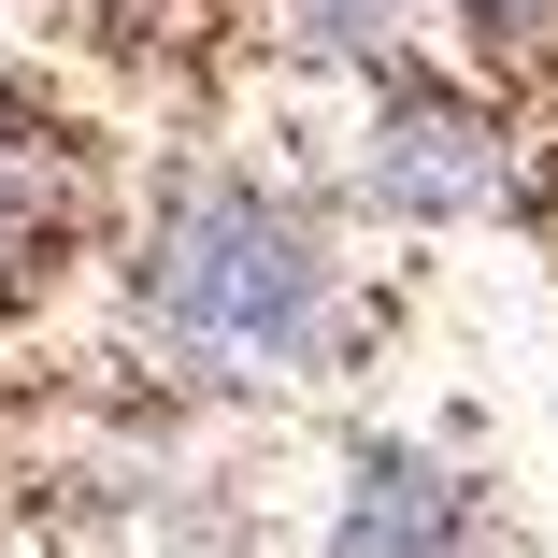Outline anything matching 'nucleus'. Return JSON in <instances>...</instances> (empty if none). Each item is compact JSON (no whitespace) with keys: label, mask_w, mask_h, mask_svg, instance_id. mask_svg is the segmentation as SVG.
Instances as JSON below:
<instances>
[{"label":"nucleus","mask_w":558,"mask_h":558,"mask_svg":"<svg viewBox=\"0 0 558 558\" xmlns=\"http://www.w3.org/2000/svg\"><path fill=\"white\" fill-rule=\"evenodd\" d=\"M144 329L215 387H301L344 344V244L258 172H186L130 258Z\"/></svg>","instance_id":"nucleus-1"},{"label":"nucleus","mask_w":558,"mask_h":558,"mask_svg":"<svg viewBox=\"0 0 558 558\" xmlns=\"http://www.w3.org/2000/svg\"><path fill=\"white\" fill-rule=\"evenodd\" d=\"M359 201L401 215V230H487L515 215V116L487 86H444V72H373V116H359Z\"/></svg>","instance_id":"nucleus-2"},{"label":"nucleus","mask_w":558,"mask_h":558,"mask_svg":"<svg viewBox=\"0 0 558 558\" xmlns=\"http://www.w3.org/2000/svg\"><path fill=\"white\" fill-rule=\"evenodd\" d=\"M329 558H487V501H473V473L415 459V444H373V459L344 473Z\"/></svg>","instance_id":"nucleus-3"},{"label":"nucleus","mask_w":558,"mask_h":558,"mask_svg":"<svg viewBox=\"0 0 558 558\" xmlns=\"http://www.w3.org/2000/svg\"><path fill=\"white\" fill-rule=\"evenodd\" d=\"M72 215H86V158L29 116V100H0V301H29L72 258Z\"/></svg>","instance_id":"nucleus-4"},{"label":"nucleus","mask_w":558,"mask_h":558,"mask_svg":"<svg viewBox=\"0 0 558 558\" xmlns=\"http://www.w3.org/2000/svg\"><path fill=\"white\" fill-rule=\"evenodd\" d=\"M272 29L315 72H401L415 58V0H272Z\"/></svg>","instance_id":"nucleus-5"},{"label":"nucleus","mask_w":558,"mask_h":558,"mask_svg":"<svg viewBox=\"0 0 558 558\" xmlns=\"http://www.w3.org/2000/svg\"><path fill=\"white\" fill-rule=\"evenodd\" d=\"M429 15L459 29L487 72H515V86H530V72H558V0H429Z\"/></svg>","instance_id":"nucleus-6"}]
</instances>
